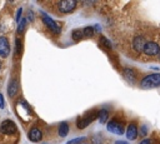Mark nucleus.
Listing matches in <instances>:
<instances>
[{"label":"nucleus","mask_w":160,"mask_h":144,"mask_svg":"<svg viewBox=\"0 0 160 144\" xmlns=\"http://www.w3.org/2000/svg\"><path fill=\"white\" fill-rule=\"evenodd\" d=\"M15 113L16 115L24 121V123H29V121H32V116H34V113H32V109L31 106L25 101V99H18L15 101Z\"/></svg>","instance_id":"nucleus-1"},{"label":"nucleus","mask_w":160,"mask_h":144,"mask_svg":"<svg viewBox=\"0 0 160 144\" xmlns=\"http://www.w3.org/2000/svg\"><path fill=\"white\" fill-rule=\"evenodd\" d=\"M0 135L2 138H19V130L16 124L10 119L2 120L0 124Z\"/></svg>","instance_id":"nucleus-2"},{"label":"nucleus","mask_w":160,"mask_h":144,"mask_svg":"<svg viewBox=\"0 0 160 144\" xmlns=\"http://www.w3.org/2000/svg\"><path fill=\"white\" fill-rule=\"evenodd\" d=\"M98 116H99V110H96V109L88 110L82 116H78V119H76V128L78 129H85Z\"/></svg>","instance_id":"nucleus-3"},{"label":"nucleus","mask_w":160,"mask_h":144,"mask_svg":"<svg viewBox=\"0 0 160 144\" xmlns=\"http://www.w3.org/2000/svg\"><path fill=\"white\" fill-rule=\"evenodd\" d=\"M52 5L55 10H59L58 14H70L76 9L78 1L76 0H62V1L52 3Z\"/></svg>","instance_id":"nucleus-4"},{"label":"nucleus","mask_w":160,"mask_h":144,"mask_svg":"<svg viewBox=\"0 0 160 144\" xmlns=\"http://www.w3.org/2000/svg\"><path fill=\"white\" fill-rule=\"evenodd\" d=\"M40 16H41V21L44 23V25L55 35L60 34L61 33V24H58L55 20H52L45 11H40Z\"/></svg>","instance_id":"nucleus-5"},{"label":"nucleus","mask_w":160,"mask_h":144,"mask_svg":"<svg viewBox=\"0 0 160 144\" xmlns=\"http://www.w3.org/2000/svg\"><path fill=\"white\" fill-rule=\"evenodd\" d=\"M108 130L110 133H114V134H118V135H122L125 133V125H124V121L118 119V118H112L111 120L108 121V125H106Z\"/></svg>","instance_id":"nucleus-6"},{"label":"nucleus","mask_w":160,"mask_h":144,"mask_svg":"<svg viewBox=\"0 0 160 144\" xmlns=\"http://www.w3.org/2000/svg\"><path fill=\"white\" fill-rule=\"evenodd\" d=\"M160 85V74L156 73V74H150V75H146L145 78L141 79L140 81V86L142 89H149V88H155Z\"/></svg>","instance_id":"nucleus-7"},{"label":"nucleus","mask_w":160,"mask_h":144,"mask_svg":"<svg viewBox=\"0 0 160 144\" xmlns=\"http://www.w3.org/2000/svg\"><path fill=\"white\" fill-rule=\"evenodd\" d=\"M142 53H144L145 55H149V56L159 55V53H160V46H159V44L155 43V41H148V43L145 44V46H144Z\"/></svg>","instance_id":"nucleus-8"},{"label":"nucleus","mask_w":160,"mask_h":144,"mask_svg":"<svg viewBox=\"0 0 160 144\" xmlns=\"http://www.w3.org/2000/svg\"><path fill=\"white\" fill-rule=\"evenodd\" d=\"M28 138L32 143H39L42 139V130L39 126H32V128H30V130L28 133Z\"/></svg>","instance_id":"nucleus-9"},{"label":"nucleus","mask_w":160,"mask_h":144,"mask_svg":"<svg viewBox=\"0 0 160 144\" xmlns=\"http://www.w3.org/2000/svg\"><path fill=\"white\" fill-rule=\"evenodd\" d=\"M10 43L6 36H0V58L5 59L10 54Z\"/></svg>","instance_id":"nucleus-10"},{"label":"nucleus","mask_w":160,"mask_h":144,"mask_svg":"<svg viewBox=\"0 0 160 144\" xmlns=\"http://www.w3.org/2000/svg\"><path fill=\"white\" fill-rule=\"evenodd\" d=\"M146 43H148V41L145 40V38H144L142 35H138V36H135V38L132 39V49H134L135 51H138V53H139V51H142Z\"/></svg>","instance_id":"nucleus-11"},{"label":"nucleus","mask_w":160,"mask_h":144,"mask_svg":"<svg viewBox=\"0 0 160 144\" xmlns=\"http://www.w3.org/2000/svg\"><path fill=\"white\" fill-rule=\"evenodd\" d=\"M18 93H19V81L16 78H12L8 86V95H9V98L14 99Z\"/></svg>","instance_id":"nucleus-12"},{"label":"nucleus","mask_w":160,"mask_h":144,"mask_svg":"<svg viewBox=\"0 0 160 144\" xmlns=\"http://www.w3.org/2000/svg\"><path fill=\"white\" fill-rule=\"evenodd\" d=\"M126 138H128V140H135L136 139V136H138V125H136V123H130L129 125H128V128H126Z\"/></svg>","instance_id":"nucleus-13"},{"label":"nucleus","mask_w":160,"mask_h":144,"mask_svg":"<svg viewBox=\"0 0 160 144\" xmlns=\"http://www.w3.org/2000/svg\"><path fill=\"white\" fill-rule=\"evenodd\" d=\"M69 130H70V126L66 121H61L58 125V134H59L60 138H65L69 134Z\"/></svg>","instance_id":"nucleus-14"},{"label":"nucleus","mask_w":160,"mask_h":144,"mask_svg":"<svg viewBox=\"0 0 160 144\" xmlns=\"http://www.w3.org/2000/svg\"><path fill=\"white\" fill-rule=\"evenodd\" d=\"M71 38H72L74 41H80V40H82V39L85 38L82 29H74L72 33H71Z\"/></svg>","instance_id":"nucleus-15"},{"label":"nucleus","mask_w":160,"mask_h":144,"mask_svg":"<svg viewBox=\"0 0 160 144\" xmlns=\"http://www.w3.org/2000/svg\"><path fill=\"white\" fill-rule=\"evenodd\" d=\"M124 76H125L126 80L134 83L135 81V78H136V74H135V71L132 69H125L124 70Z\"/></svg>","instance_id":"nucleus-16"},{"label":"nucleus","mask_w":160,"mask_h":144,"mask_svg":"<svg viewBox=\"0 0 160 144\" xmlns=\"http://www.w3.org/2000/svg\"><path fill=\"white\" fill-rule=\"evenodd\" d=\"M108 118H109V111H108L106 109H100V110H99V116H98L99 121H100L101 124H105L106 120H108Z\"/></svg>","instance_id":"nucleus-17"},{"label":"nucleus","mask_w":160,"mask_h":144,"mask_svg":"<svg viewBox=\"0 0 160 144\" xmlns=\"http://www.w3.org/2000/svg\"><path fill=\"white\" fill-rule=\"evenodd\" d=\"M26 24H28V19L26 18H22L20 20V23L18 24V34H22L25 31V28H26Z\"/></svg>","instance_id":"nucleus-18"},{"label":"nucleus","mask_w":160,"mask_h":144,"mask_svg":"<svg viewBox=\"0 0 160 144\" xmlns=\"http://www.w3.org/2000/svg\"><path fill=\"white\" fill-rule=\"evenodd\" d=\"M82 31H84V36L85 38H92L94 33H95V28L94 26H85L82 29Z\"/></svg>","instance_id":"nucleus-19"},{"label":"nucleus","mask_w":160,"mask_h":144,"mask_svg":"<svg viewBox=\"0 0 160 144\" xmlns=\"http://www.w3.org/2000/svg\"><path fill=\"white\" fill-rule=\"evenodd\" d=\"M16 48H15V54H16V56H19L20 54H21V49H22V45H21V39H19V38H16Z\"/></svg>","instance_id":"nucleus-20"},{"label":"nucleus","mask_w":160,"mask_h":144,"mask_svg":"<svg viewBox=\"0 0 160 144\" xmlns=\"http://www.w3.org/2000/svg\"><path fill=\"white\" fill-rule=\"evenodd\" d=\"M84 140H86V138H85V136H80V138H75V139L68 141L66 144H82Z\"/></svg>","instance_id":"nucleus-21"},{"label":"nucleus","mask_w":160,"mask_h":144,"mask_svg":"<svg viewBox=\"0 0 160 144\" xmlns=\"http://www.w3.org/2000/svg\"><path fill=\"white\" fill-rule=\"evenodd\" d=\"M21 14H22V8H19V9L16 10V15H15V21H16V24H19L20 20L22 19V18H21Z\"/></svg>","instance_id":"nucleus-22"},{"label":"nucleus","mask_w":160,"mask_h":144,"mask_svg":"<svg viewBox=\"0 0 160 144\" xmlns=\"http://www.w3.org/2000/svg\"><path fill=\"white\" fill-rule=\"evenodd\" d=\"M100 41L102 43V45H105L108 49H111V44H110V41L105 38V36H100Z\"/></svg>","instance_id":"nucleus-23"},{"label":"nucleus","mask_w":160,"mask_h":144,"mask_svg":"<svg viewBox=\"0 0 160 144\" xmlns=\"http://www.w3.org/2000/svg\"><path fill=\"white\" fill-rule=\"evenodd\" d=\"M0 108L4 109L5 108V101H4V95L0 93Z\"/></svg>","instance_id":"nucleus-24"},{"label":"nucleus","mask_w":160,"mask_h":144,"mask_svg":"<svg viewBox=\"0 0 160 144\" xmlns=\"http://www.w3.org/2000/svg\"><path fill=\"white\" fill-rule=\"evenodd\" d=\"M146 133H148V129H146V126H145V125H142V126L140 128V135H142V136H144Z\"/></svg>","instance_id":"nucleus-25"},{"label":"nucleus","mask_w":160,"mask_h":144,"mask_svg":"<svg viewBox=\"0 0 160 144\" xmlns=\"http://www.w3.org/2000/svg\"><path fill=\"white\" fill-rule=\"evenodd\" d=\"M28 18H29V19H31V21L34 20V14H32V11H31V10H29V13H28Z\"/></svg>","instance_id":"nucleus-26"},{"label":"nucleus","mask_w":160,"mask_h":144,"mask_svg":"<svg viewBox=\"0 0 160 144\" xmlns=\"http://www.w3.org/2000/svg\"><path fill=\"white\" fill-rule=\"evenodd\" d=\"M140 144H151V141H150V139H144L140 141Z\"/></svg>","instance_id":"nucleus-27"},{"label":"nucleus","mask_w":160,"mask_h":144,"mask_svg":"<svg viewBox=\"0 0 160 144\" xmlns=\"http://www.w3.org/2000/svg\"><path fill=\"white\" fill-rule=\"evenodd\" d=\"M115 144H129L128 141H125V140H116L115 141Z\"/></svg>","instance_id":"nucleus-28"},{"label":"nucleus","mask_w":160,"mask_h":144,"mask_svg":"<svg viewBox=\"0 0 160 144\" xmlns=\"http://www.w3.org/2000/svg\"><path fill=\"white\" fill-rule=\"evenodd\" d=\"M0 71H1V61H0Z\"/></svg>","instance_id":"nucleus-29"},{"label":"nucleus","mask_w":160,"mask_h":144,"mask_svg":"<svg viewBox=\"0 0 160 144\" xmlns=\"http://www.w3.org/2000/svg\"><path fill=\"white\" fill-rule=\"evenodd\" d=\"M158 56H159V59H160V53H159V55H158Z\"/></svg>","instance_id":"nucleus-30"},{"label":"nucleus","mask_w":160,"mask_h":144,"mask_svg":"<svg viewBox=\"0 0 160 144\" xmlns=\"http://www.w3.org/2000/svg\"><path fill=\"white\" fill-rule=\"evenodd\" d=\"M42 144H48V143H42Z\"/></svg>","instance_id":"nucleus-31"},{"label":"nucleus","mask_w":160,"mask_h":144,"mask_svg":"<svg viewBox=\"0 0 160 144\" xmlns=\"http://www.w3.org/2000/svg\"><path fill=\"white\" fill-rule=\"evenodd\" d=\"M82 144H88V143H82Z\"/></svg>","instance_id":"nucleus-32"}]
</instances>
